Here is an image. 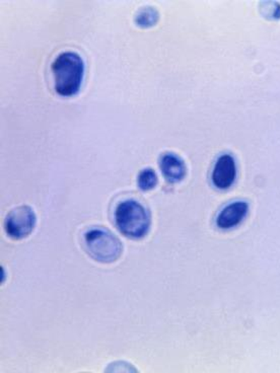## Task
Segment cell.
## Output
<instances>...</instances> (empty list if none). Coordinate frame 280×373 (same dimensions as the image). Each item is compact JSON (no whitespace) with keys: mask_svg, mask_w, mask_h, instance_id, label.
<instances>
[{"mask_svg":"<svg viewBox=\"0 0 280 373\" xmlns=\"http://www.w3.org/2000/svg\"><path fill=\"white\" fill-rule=\"evenodd\" d=\"M260 9L266 18H280V4L279 2H261Z\"/></svg>","mask_w":280,"mask_h":373,"instance_id":"cell-10","label":"cell"},{"mask_svg":"<svg viewBox=\"0 0 280 373\" xmlns=\"http://www.w3.org/2000/svg\"><path fill=\"white\" fill-rule=\"evenodd\" d=\"M237 177V166L235 159L230 154H223L218 157L211 173L212 184L218 189H228Z\"/></svg>","mask_w":280,"mask_h":373,"instance_id":"cell-5","label":"cell"},{"mask_svg":"<svg viewBox=\"0 0 280 373\" xmlns=\"http://www.w3.org/2000/svg\"><path fill=\"white\" fill-rule=\"evenodd\" d=\"M158 185V176L155 170L151 168H146L140 171L137 176V187L141 191H149Z\"/></svg>","mask_w":280,"mask_h":373,"instance_id":"cell-9","label":"cell"},{"mask_svg":"<svg viewBox=\"0 0 280 373\" xmlns=\"http://www.w3.org/2000/svg\"><path fill=\"white\" fill-rule=\"evenodd\" d=\"M249 206L245 201H235L226 205L216 217V225L221 229H230L241 224L248 213Z\"/></svg>","mask_w":280,"mask_h":373,"instance_id":"cell-6","label":"cell"},{"mask_svg":"<svg viewBox=\"0 0 280 373\" xmlns=\"http://www.w3.org/2000/svg\"><path fill=\"white\" fill-rule=\"evenodd\" d=\"M37 224L36 213L29 205H20L11 210L4 220V229L11 239L29 236Z\"/></svg>","mask_w":280,"mask_h":373,"instance_id":"cell-4","label":"cell"},{"mask_svg":"<svg viewBox=\"0 0 280 373\" xmlns=\"http://www.w3.org/2000/svg\"><path fill=\"white\" fill-rule=\"evenodd\" d=\"M86 254L95 262L111 264L119 260L123 253V245L113 232L101 227L88 229L83 234Z\"/></svg>","mask_w":280,"mask_h":373,"instance_id":"cell-3","label":"cell"},{"mask_svg":"<svg viewBox=\"0 0 280 373\" xmlns=\"http://www.w3.org/2000/svg\"><path fill=\"white\" fill-rule=\"evenodd\" d=\"M114 217L119 231L132 239L144 238L151 229L148 210L134 199L121 201L117 205Z\"/></svg>","mask_w":280,"mask_h":373,"instance_id":"cell-2","label":"cell"},{"mask_svg":"<svg viewBox=\"0 0 280 373\" xmlns=\"http://www.w3.org/2000/svg\"><path fill=\"white\" fill-rule=\"evenodd\" d=\"M105 372H137L135 369V367H133L130 363L123 362V361H118V362L111 363L108 365V367L106 368Z\"/></svg>","mask_w":280,"mask_h":373,"instance_id":"cell-11","label":"cell"},{"mask_svg":"<svg viewBox=\"0 0 280 373\" xmlns=\"http://www.w3.org/2000/svg\"><path fill=\"white\" fill-rule=\"evenodd\" d=\"M160 168L165 179L172 184L181 182L187 173L183 159L173 152H165L160 157Z\"/></svg>","mask_w":280,"mask_h":373,"instance_id":"cell-7","label":"cell"},{"mask_svg":"<svg viewBox=\"0 0 280 373\" xmlns=\"http://www.w3.org/2000/svg\"><path fill=\"white\" fill-rule=\"evenodd\" d=\"M160 18V13L155 6H146L139 8L134 16V22L142 28H148L156 25Z\"/></svg>","mask_w":280,"mask_h":373,"instance_id":"cell-8","label":"cell"},{"mask_svg":"<svg viewBox=\"0 0 280 373\" xmlns=\"http://www.w3.org/2000/svg\"><path fill=\"white\" fill-rule=\"evenodd\" d=\"M56 93L63 97L76 95L85 75V61L81 54L72 50L62 51L51 64Z\"/></svg>","mask_w":280,"mask_h":373,"instance_id":"cell-1","label":"cell"}]
</instances>
